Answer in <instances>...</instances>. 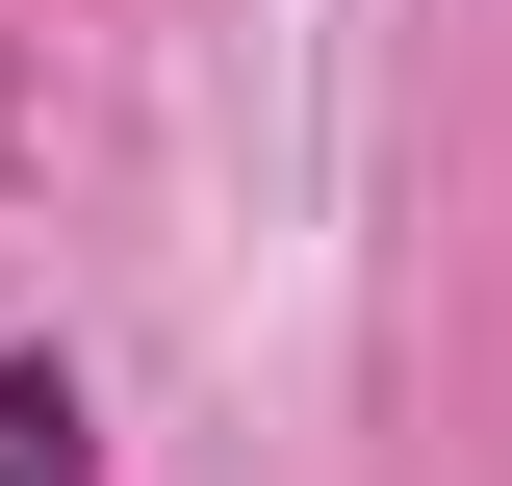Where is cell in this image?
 Wrapping results in <instances>:
<instances>
[{"label":"cell","mask_w":512,"mask_h":486,"mask_svg":"<svg viewBox=\"0 0 512 486\" xmlns=\"http://www.w3.org/2000/svg\"><path fill=\"white\" fill-rule=\"evenodd\" d=\"M0 486H77V384H52V359L0 384Z\"/></svg>","instance_id":"6da1fadb"}]
</instances>
